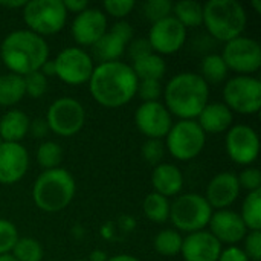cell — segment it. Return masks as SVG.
<instances>
[{"label":"cell","instance_id":"cell-43","mask_svg":"<svg viewBox=\"0 0 261 261\" xmlns=\"http://www.w3.org/2000/svg\"><path fill=\"white\" fill-rule=\"evenodd\" d=\"M217 261H249L246 254L239 246H226L222 249V254Z\"/></svg>","mask_w":261,"mask_h":261},{"label":"cell","instance_id":"cell-29","mask_svg":"<svg viewBox=\"0 0 261 261\" xmlns=\"http://www.w3.org/2000/svg\"><path fill=\"white\" fill-rule=\"evenodd\" d=\"M170 200L158 193H150L142 203L144 214L153 223H165L170 220Z\"/></svg>","mask_w":261,"mask_h":261},{"label":"cell","instance_id":"cell-24","mask_svg":"<svg viewBox=\"0 0 261 261\" xmlns=\"http://www.w3.org/2000/svg\"><path fill=\"white\" fill-rule=\"evenodd\" d=\"M31 119L23 110H8L0 118V138L3 142H20L29 133Z\"/></svg>","mask_w":261,"mask_h":261},{"label":"cell","instance_id":"cell-53","mask_svg":"<svg viewBox=\"0 0 261 261\" xmlns=\"http://www.w3.org/2000/svg\"><path fill=\"white\" fill-rule=\"evenodd\" d=\"M73 261H87V260H73Z\"/></svg>","mask_w":261,"mask_h":261},{"label":"cell","instance_id":"cell-19","mask_svg":"<svg viewBox=\"0 0 261 261\" xmlns=\"http://www.w3.org/2000/svg\"><path fill=\"white\" fill-rule=\"evenodd\" d=\"M210 232L220 242V245L237 246V243L243 242L248 234V228L243 223L239 213L232 210H219L214 211L210 219Z\"/></svg>","mask_w":261,"mask_h":261},{"label":"cell","instance_id":"cell-52","mask_svg":"<svg viewBox=\"0 0 261 261\" xmlns=\"http://www.w3.org/2000/svg\"><path fill=\"white\" fill-rule=\"evenodd\" d=\"M2 144H3V141H2V138H0V145H2Z\"/></svg>","mask_w":261,"mask_h":261},{"label":"cell","instance_id":"cell-30","mask_svg":"<svg viewBox=\"0 0 261 261\" xmlns=\"http://www.w3.org/2000/svg\"><path fill=\"white\" fill-rule=\"evenodd\" d=\"M182 242H184V237L180 236L179 231H176L173 228H167V229H162L158 232V236L154 237L153 246L159 255L176 257L180 254Z\"/></svg>","mask_w":261,"mask_h":261},{"label":"cell","instance_id":"cell-12","mask_svg":"<svg viewBox=\"0 0 261 261\" xmlns=\"http://www.w3.org/2000/svg\"><path fill=\"white\" fill-rule=\"evenodd\" d=\"M220 55L228 70H232L237 75H252L260 70L261 46L251 37L242 35L225 43Z\"/></svg>","mask_w":261,"mask_h":261},{"label":"cell","instance_id":"cell-32","mask_svg":"<svg viewBox=\"0 0 261 261\" xmlns=\"http://www.w3.org/2000/svg\"><path fill=\"white\" fill-rule=\"evenodd\" d=\"M35 159H37V164L43 168V171L60 168V164L63 161V148L58 142L44 141L38 145Z\"/></svg>","mask_w":261,"mask_h":261},{"label":"cell","instance_id":"cell-14","mask_svg":"<svg viewBox=\"0 0 261 261\" xmlns=\"http://www.w3.org/2000/svg\"><path fill=\"white\" fill-rule=\"evenodd\" d=\"M147 40L154 54L161 57L173 55L184 47L187 41V29L170 15L151 24Z\"/></svg>","mask_w":261,"mask_h":261},{"label":"cell","instance_id":"cell-36","mask_svg":"<svg viewBox=\"0 0 261 261\" xmlns=\"http://www.w3.org/2000/svg\"><path fill=\"white\" fill-rule=\"evenodd\" d=\"M165 142L162 139H147L142 144V158L150 165H159L162 164V159L165 156Z\"/></svg>","mask_w":261,"mask_h":261},{"label":"cell","instance_id":"cell-3","mask_svg":"<svg viewBox=\"0 0 261 261\" xmlns=\"http://www.w3.org/2000/svg\"><path fill=\"white\" fill-rule=\"evenodd\" d=\"M164 106L179 119H197L210 102V86L196 72L174 75L164 89Z\"/></svg>","mask_w":261,"mask_h":261},{"label":"cell","instance_id":"cell-6","mask_svg":"<svg viewBox=\"0 0 261 261\" xmlns=\"http://www.w3.org/2000/svg\"><path fill=\"white\" fill-rule=\"evenodd\" d=\"M213 213L214 210L203 196L197 193L179 194L170 206V222L176 231L193 234L208 226Z\"/></svg>","mask_w":261,"mask_h":261},{"label":"cell","instance_id":"cell-50","mask_svg":"<svg viewBox=\"0 0 261 261\" xmlns=\"http://www.w3.org/2000/svg\"><path fill=\"white\" fill-rule=\"evenodd\" d=\"M0 261H17L14 258V255L9 252V254H3V255H0Z\"/></svg>","mask_w":261,"mask_h":261},{"label":"cell","instance_id":"cell-8","mask_svg":"<svg viewBox=\"0 0 261 261\" xmlns=\"http://www.w3.org/2000/svg\"><path fill=\"white\" fill-rule=\"evenodd\" d=\"M206 135L196 119H179L173 122L165 136V148L168 153L182 162L196 159L205 148Z\"/></svg>","mask_w":261,"mask_h":261},{"label":"cell","instance_id":"cell-7","mask_svg":"<svg viewBox=\"0 0 261 261\" xmlns=\"http://www.w3.org/2000/svg\"><path fill=\"white\" fill-rule=\"evenodd\" d=\"M26 29L47 37L58 34L67 20V11L63 0H29L21 9Z\"/></svg>","mask_w":261,"mask_h":261},{"label":"cell","instance_id":"cell-16","mask_svg":"<svg viewBox=\"0 0 261 261\" xmlns=\"http://www.w3.org/2000/svg\"><path fill=\"white\" fill-rule=\"evenodd\" d=\"M133 37H135L133 26L128 21H125V20H118L92 46L93 47V54H95V57L101 63L119 61L121 57L125 52L127 44L133 40Z\"/></svg>","mask_w":261,"mask_h":261},{"label":"cell","instance_id":"cell-13","mask_svg":"<svg viewBox=\"0 0 261 261\" xmlns=\"http://www.w3.org/2000/svg\"><path fill=\"white\" fill-rule=\"evenodd\" d=\"M225 147L232 162L243 167H251L258 159L260 139L251 125L237 124L226 132Z\"/></svg>","mask_w":261,"mask_h":261},{"label":"cell","instance_id":"cell-10","mask_svg":"<svg viewBox=\"0 0 261 261\" xmlns=\"http://www.w3.org/2000/svg\"><path fill=\"white\" fill-rule=\"evenodd\" d=\"M44 119L54 135L61 138H72L84 127L86 110L78 99L63 96L49 106Z\"/></svg>","mask_w":261,"mask_h":261},{"label":"cell","instance_id":"cell-23","mask_svg":"<svg viewBox=\"0 0 261 261\" xmlns=\"http://www.w3.org/2000/svg\"><path fill=\"white\" fill-rule=\"evenodd\" d=\"M196 121L205 135H220L232 127L234 113L223 102H208Z\"/></svg>","mask_w":261,"mask_h":261},{"label":"cell","instance_id":"cell-34","mask_svg":"<svg viewBox=\"0 0 261 261\" xmlns=\"http://www.w3.org/2000/svg\"><path fill=\"white\" fill-rule=\"evenodd\" d=\"M142 11H144L145 18L151 21L153 24L173 14V2L171 0H147L142 6Z\"/></svg>","mask_w":261,"mask_h":261},{"label":"cell","instance_id":"cell-33","mask_svg":"<svg viewBox=\"0 0 261 261\" xmlns=\"http://www.w3.org/2000/svg\"><path fill=\"white\" fill-rule=\"evenodd\" d=\"M11 254L17 261H41L43 248L41 243L32 237H18Z\"/></svg>","mask_w":261,"mask_h":261},{"label":"cell","instance_id":"cell-5","mask_svg":"<svg viewBox=\"0 0 261 261\" xmlns=\"http://www.w3.org/2000/svg\"><path fill=\"white\" fill-rule=\"evenodd\" d=\"M246 23V9L237 0H210L203 5V24L217 41L228 43L242 37Z\"/></svg>","mask_w":261,"mask_h":261},{"label":"cell","instance_id":"cell-17","mask_svg":"<svg viewBox=\"0 0 261 261\" xmlns=\"http://www.w3.org/2000/svg\"><path fill=\"white\" fill-rule=\"evenodd\" d=\"M109 29L107 15L99 8L89 6L86 11L75 15L70 32L78 47L93 46Z\"/></svg>","mask_w":261,"mask_h":261},{"label":"cell","instance_id":"cell-25","mask_svg":"<svg viewBox=\"0 0 261 261\" xmlns=\"http://www.w3.org/2000/svg\"><path fill=\"white\" fill-rule=\"evenodd\" d=\"M130 66L139 81H142V80L162 81V78L167 72V64H165L164 57H161L154 52H150L138 60H133V63Z\"/></svg>","mask_w":261,"mask_h":261},{"label":"cell","instance_id":"cell-26","mask_svg":"<svg viewBox=\"0 0 261 261\" xmlns=\"http://www.w3.org/2000/svg\"><path fill=\"white\" fill-rule=\"evenodd\" d=\"M187 31L203 24V3L196 0H180L173 3L171 14Z\"/></svg>","mask_w":261,"mask_h":261},{"label":"cell","instance_id":"cell-9","mask_svg":"<svg viewBox=\"0 0 261 261\" xmlns=\"http://www.w3.org/2000/svg\"><path fill=\"white\" fill-rule=\"evenodd\" d=\"M223 104L234 113L257 115L261 109V81L254 75H236L223 87Z\"/></svg>","mask_w":261,"mask_h":261},{"label":"cell","instance_id":"cell-28","mask_svg":"<svg viewBox=\"0 0 261 261\" xmlns=\"http://www.w3.org/2000/svg\"><path fill=\"white\" fill-rule=\"evenodd\" d=\"M228 67L220 54H208L200 61V76L205 83L210 84H220L228 76Z\"/></svg>","mask_w":261,"mask_h":261},{"label":"cell","instance_id":"cell-11","mask_svg":"<svg viewBox=\"0 0 261 261\" xmlns=\"http://www.w3.org/2000/svg\"><path fill=\"white\" fill-rule=\"evenodd\" d=\"M55 76L69 86H81L89 83L95 64L87 50L78 46H70L58 52L54 60Z\"/></svg>","mask_w":261,"mask_h":261},{"label":"cell","instance_id":"cell-45","mask_svg":"<svg viewBox=\"0 0 261 261\" xmlns=\"http://www.w3.org/2000/svg\"><path fill=\"white\" fill-rule=\"evenodd\" d=\"M63 5L67 12H75V14H80L90 6L89 2L86 0H63Z\"/></svg>","mask_w":261,"mask_h":261},{"label":"cell","instance_id":"cell-49","mask_svg":"<svg viewBox=\"0 0 261 261\" xmlns=\"http://www.w3.org/2000/svg\"><path fill=\"white\" fill-rule=\"evenodd\" d=\"M107 261H139L136 257L130 255V254H118V255H113V257H109Z\"/></svg>","mask_w":261,"mask_h":261},{"label":"cell","instance_id":"cell-22","mask_svg":"<svg viewBox=\"0 0 261 261\" xmlns=\"http://www.w3.org/2000/svg\"><path fill=\"white\" fill-rule=\"evenodd\" d=\"M151 185L154 193L170 199L180 194L184 188V174L174 164L162 162L151 171Z\"/></svg>","mask_w":261,"mask_h":261},{"label":"cell","instance_id":"cell-35","mask_svg":"<svg viewBox=\"0 0 261 261\" xmlns=\"http://www.w3.org/2000/svg\"><path fill=\"white\" fill-rule=\"evenodd\" d=\"M23 80H24L26 96H31V98L37 99V98H41L46 93V90H47V78L40 70L23 76Z\"/></svg>","mask_w":261,"mask_h":261},{"label":"cell","instance_id":"cell-20","mask_svg":"<svg viewBox=\"0 0 261 261\" xmlns=\"http://www.w3.org/2000/svg\"><path fill=\"white\" fill-rule=\"evenodd\" d=\"M240 191L242 190L239 185L237 174L231 171H222L210 180L203 197L216 211L229 210V206H232L237 202Z\"/></svg>","mask_w":261,"mask_h":261},{"label":"cell","instance_id":"cell-21","mask_svg":"<svg viewBox=\"0 0 261 261\" xmlns=\"http://www.w3.org/2000/svg\"><path fill=\"white\" fill-rule=\"evenodd\" d=\"M223 246L206 229L187 234L182 242L180 255L184 261H217Z\"/></svg>","mask_w":261,"mask_h":261},{"label":"cell","instance_id":"cell-27","mask_svg":"<svg viewBox=\"0 0 261 261\" xmlns=\"http://www.w3.org/2000/svg\"><path fill=\"white\" fill-rule=\"evenodd\" d=\"M26 96L24 90V80L15 73H5L0 75V106L2 107H12L18 104Z\"/></svg>","mask_w":261,"mask_h":261},{"label":"cell","instance_id":"cell-42","mask_svg":"<svg viewBox=\"0 0 261 261\" xmlns=\"http://www.w3.org/2000/svg\"><path fill=\"white\" fill-rule=\"evenodd\" d=\"M150 52H153V50H151V46L147 38H133L128 43V55H130L132 61L138 60Z\"/></svg>","mask_w":261,"mask_h":261},{"label":"cell","instance_id":"cell-39","mask_svg":"<svg viewBox=\"0 0 261 261\" xmlns=\"http://www.w3.org/2000/svg\"><path fill=\"white\" fill-rule=\"evenodd\" d=\"M240 190H246L248 193L261 190V173L257 167H245L242 173L237 176Z\"/></svg>","mask_w":261,"mask_h":261},{"label":"cell","instance_id":"cell-31","mask_svg":"<svg viewBox=\"0 0 261 261\" xmlns=\"http://www.w3.org/2000/svg\"><path fill=\"white\" fill-rule=\"evenodd\" d=\"M248 231H261V190L248 193L239 213Z\"/></svg>","mask_w":261,"mask_h":261},{"label":"cell","instance_id":"cell-1","mask_svg":"<svg viewBox=\"0 0 261 261\" xmlns=\"http://www.w3.org/2000/svg\"><path fill=\"white\" fill-rule=\"evenodd\" d=\"M139 80L130 64L124 61H109L95 66L89 80L92 98L102 107L116 109L128 104L138 92Z\"/></svg>","mask_w":261,"mask_h":261},{"label":"cell","instance_id":"cell-47","mask_svg":"<svg viewBox=\"0 0 261 261\" xmlns=\"http://www.w3.org/2000/svg\"><path fill=\"white\" fill-rule=\"evenodd\" d=\"M26 5L24 0H5V2H0V6L3 8H12V9H17V8H21Z\"/></svg>","mask_w":261,"mask_h":261},{"label":"cell","instance_id":"cell-2","mask_svg":"<svg viewBox=\"0 0 261 261\" xmlns=\"http://www.w3.org/2000/svg\"><path fill=\"white\" fill-rule=\"evenodd\" d=\"M0 58L11 73L26 76L40 70L49 60V44L43 37L28 29H17L3 38Z\"/></svg>","mask_w":261,"mask_h":261},{"label":"cell","instance_id":"cell-4","mask_svg":"<svg viewBox=\"0 0 261 261\" xmlns=\"http://www.w3.org/2000/svg\"><path fill=\"white\" fill-rule=\"evenodd\" d=\"M76 191L73 176L66 168L44 170L38 174L32 188V199L43 213H60L69 206Z\"/></svg>","mask_w":261,"mask_h":261},{"label":"cell","instance_id":"cell-18","mask_svg":"<svg viewBox=\"0 0 261 261\" xmlns=\"http://www.w3.org/2000/svg\"><path fill=\"white\" fill-rule=\"evenodd\" d=\"M29 168V153L20 142L0 145V184L14 185L24 177Z\"/></svg>","mask_w":261,"mask_h":261},{"label":"cell","instance_id":"cell-51","mask_svg":"<svg viewBox=\"0 0 261 261\" xmlns=\"http://www.w3.org/2000/svg\"><path fill=\"white\" fill-rule=\"evenodd\" d=\"M252 6L255 8V12L261 14V2L260 0H252Z\"/></svg>","mask_w":261,"mask_h":261},{"label":"cell","instance_id":"cell-48","mask_svg":"<svg viewBox=\"0 0 261 261\" xmlns=\"http://www.w3.org/2000/svg\"><path fill=\"white\" fill-rule=\"evenodd\" d=\"M109 257L104 251H93L90 255H89V260L87 261H107Z\"/></svg>","mask_w":261,"mask_h":261},{"label":"cell","instance_id":"cell-46","mask_svg":"<svg viewBox=\"0 0 261 261\" xmlns=\"http://www.w3.org/2000/svg\"><path fill=\"white\" fill-rule=\"evenodd\" d=\"M40 72H41L46 78L55 76V64H54V60H47V61L41 66Z\"/></svg>","mask_w":261,"mask_h":261},{"label":"cell","instance_id":"cell-38","mask_svg":"<svg viewBox=\"0 0 261 261\" xmlns=\"http://www.w3.org/2000/svg\"><path fill=\"white\" fill-rule=\"evenodd\" d=\"M164 89H162V83L158 80H142L138 84V92L136 95H139V98L142 99V102H154L159 101V98L162 96Z\"/></svg>","mask_w":261,"mask_h":261},{"label":"cell","instance_id":"cell-44","mask_svg":"<svg viewBox=\"0 0 261 261\" xmlns=\"http://www.w3.org/2000/svg\"><path fill=\"white\" fill-rule=\"evenodd\" d=\"M29 132H31V135H32L34 138L43 139V138L47 136V133H49L50 130H49L47 122H46L44 118H35V119H32L31 124H29Z\"/></svg>","mask_w":261,"mask_h":261},{"label":"cell","instance_id":"cell-41","mask_svg":"<svg viewBox=\"0 0 261 261\" xmlns=\"http://www.w3.org/2000/svg\"><path fill=\"white\" fill-rule=\"evenodd\" d=\"M243 243L242 249L249 261H261V231H248Z\"/></svg>","mask_w":261,"mask_h":261},{"label":"cell","instance_id":"cell-37","mask_svg":"<svg viewBox=\"0 0 261 261\" xmlns=\"http://www.w3.org/2000/svg\"><path fill=\"white\" fill-rule=\"evenodd\" d=\"M18 240L17 226L5 219H0V255L9 254Z\"/></svg>","mask_w":261,"mask_h":261},{"label":"cell","instance_id":"cell-40","mask_svg":"<svg viewBox=\"0 0 261 261\" xmlns=\"http://www.w3.org/2000/svg\"><path fill=\"white\" fill-rule=\"evenodd\" d=\"M135 6H136L135 0H107L102 3L104 11L118 20H124L135 9Z\"/></svg>","mask_w":261,"mask_h":261},{"label":"cell","instance_id":"cell-15","mask_svg":"<svg viewBox=\"0 0 261 261\" xmlns=\"http://www.w3.org/2000/svg\"><path fill=\"white\" fill-rule=\"evenodd\" d=\"M135 124L147 139L164 141L173 125V116L161 101L142 102L135 112Z\"/></svg>","mask_w":261,"mask_h":261}]
</instances>
